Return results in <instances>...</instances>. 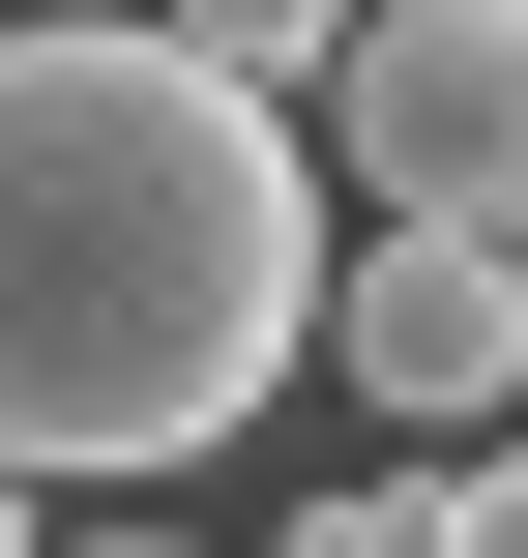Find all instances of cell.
Segmentation results:
<instances>
[{"instance_id":"obj_5","label":"cell","mask_w":528,"mask_h":558,"mask_svg":"<svg viewBox=\"0 0 528 558\" xmlns=\"http://www.w3.org/2000/svg\"><path fill=\"white\" fill-rule=\"evenodd\" d=\"M265 558H441V471H294V530Z\"/></svg>"},{"instance_id":"obj_7","label":"cell","mask_w":528,"mask_h":558,"mask_svg":"<svg viewBox=\"0 0 528 558\" xmlns=\"http://www.w3.org/2000/svg\"><path fill=\"white\" fill-rule=\"evenodd\" d=\"M0 558H59V530H29V471H0Z\"/></svg>"},{"instance_id":"obj_8","label":"cell","mask_w":528,"mask_h":558,"mask_svg":"<svg viewBox=\"0 0 528 558\" xmlns=\"http://www.w3.org/2000/svg\"><path fill=\"white\" fill-rule=\"evenodd\" d=\"M59 558H176V530H59Z\"/></svg>"},{"instance_id":"obj_4","label":"cell","mask_w":528,"mask_h":558,"mask_svg":"<svg viewBox=\"0 0 528 558\" xmlns=\"http://www.w3.org/2000/svg\"><path fill=\"white\" fill-rule=\"evenodd\" d=\"M147 29H176V59H235V88H294V118H323V59H353V29H382V0H147Z\"/></svg>"},{"instance_id":"obj_1","label":"cell","mask_w":528,"mask_h":558,"mask_svg":"<svg viewBox=\"0 0 528 558\" xmlns=\"http://www.w3.org/2000/svg\"><path fill=\"white\" fill-rule=\"evenodd\" d=\"M353 294V177L294 88L176 59L147 0L0 29V471H206Z\"/></svg>"},{"instance_id":"obj_6","label":"cell","mask_w":528,"mask_h":558,"mask_svg":"<svg viewBox=\"0 0 528 558\" xmlns=\"http://www.w3.org/2000/svg\"><path fill=\"white\" fill-rule=\"evenodd\" d=\"M441 558H528V441H470V471H441Z\"/></svg>"},{"instance_id":"obj_3","label":"cell","mask_w":528,"mask_h":558,"mask_svg":"<svg viewBox=\"0 0 528 558\" xmlns=\"http://www.w3.org/2000/svg\"><path fill=\"white\" fill-rule=\"evenodd\" d=\"M323 383H353V412H412V441L528 412V265H500V235H353V294H323Z\"/></svg>"},{"instance_id":"obj_2","label":"cell","mask_w":528,"mask_h":558,"mask_svg":"<svg viewBox=\"0 0 528 558\" xmlns=\"http://www.w3.org/2000/svg\"><path fill=\"white\" fill-rule=\"evenodd\" d=\"M323 177H353V235H500L528 206V0H382L323 59Z\"/></svg>"},{"instance_id":"obj_9","label":"cell","mask_w":528,"mask_h":558,"mask_svg":"<svg viewBox=\"0 0 528 558\" xmlns=\"http://www.w3.org/2000/svg\"><path fill=\"white\" fill-rule=\"evenodd\" d=\"M500 265H528V206H500Z\"/></svg>"}]
</instances>
